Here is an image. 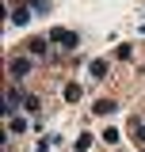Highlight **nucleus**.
<instances>
[{
    "label": "nucleus",
    "mask_w": 145,
    "mask_h": 152,
    "mask_svg": "<svg viewBox=\"0 0 145 152\" xmlns=\"http://www.w3.org/2000/svg\"><path fill=\"white\" fill-rule=\"evenodd\" d=\"M50 42H57V46H80V34L76 31H65V27H54L50 31Z\"/></svg>",
    "instance_id": "obj_1"
},
{
    "label": "nucleus",
    "mask_w": 145,
    "mask_h": 152,
    "mask_svg": "<svg viewBox=\"0 0 145 152\" xmlns=\"http://www.w3.org/2000/svg\"><path fill=\"white\" fill-rule=\"evenodd\" d=\"M12 23H16V27H27V23H31V12H27V4H23V0H19V4H12Z\"/></svg>",
    "instance_id": "obj_2"
},
{
    "label": "nucleus",
    "mask_w": 145,
    "mask_h": 152,
    "mask_svg": "<svg viewBox=\"0 0 145 152\" xmlns=\"http://www.w3.org/2000/svg\"><path fill=\"white\" fill-rule=\"evenodd\" d=\"M8 72H12V76H27V72H31V61H27V57H16V61L8 65Z\"/></svg>",
    "instance_id": "obj_3"
},
{
    "label": "nucleus",
    "mask_w": 145,
    "mask_h": 152,
    "mask_svg": "<svg viewBox=\"0 0 145 152\" xmlns=\"http://www.w3.org/2000/svg\"><path fill=\"white\" fill-rule=\"evenodd\" d=\"M92 110H95V114H115V110H118V103H115V99H99Z\"/></svg>",
    "instance_id": "obj_4"
},
{
    "label": "nucleus",
    "mask_w": 145,
    "mask_h": 152,
    "mask_svg": "<svg viewBox=\"0 0 145 152\" xmlns=\"http://www.w3.org/2000/svg\"><path fill=\"white\" fill-rule=\"evenodd\" d=\"M88 72L95 76V80H103V76H107V61H92V65H88Z\"/></svg>",
    "instance_id": "obj_5"
},
{
    "label": "nucleus",
    "mask_w": 145,
    "mask_h": 152,
    "mask_svg": "<svg viewBox=\"0 0 145 152\" xmlns=\"http://www.w3.org/2000/svg\"><path fill=\"white\" fill-rule=\"evenodd\" d=\"M80 99V84H65V103H76Z\"/></svg>",
    "instance_id": "obj_6"
},
{
    "label": "nucleus",
    "mask_w": 145,
    "mask_h": 152,
    "mask_svg": "<svg viewBox=\"0 0 145 152\" xmlns=\"http://www.w3.org/2000/svg\"><path fill=\"white\" fill-rule=\"evenodd\" d=\"M8 129H12V133H23V129H27V122H23V118H16V114H12V118H8Z\"/></svg>",
    "instance_id": "obj_7"
},
{
    "label": "nucleus",
    "mask_w": 145,
    "mask_h": 152,
    "mask_svg": "<svg viewBox=\"0 0 145 152\" xmlns=\"http://www.w3.org/2000/svg\"><path fill=\"white\" fill-rule=\"evenodd\" d=\"M88 145H92V137H88V133H80V137L72 141V148H76V152H84V148H88Z\"/></svg>",
    "instance_id": "obj_8"
},
{
    "label": "nucleus",
    "mask_w": 145,
    "mask_h": 152,
    "mask_svg": "<svg viewBox=\"0 0 145 152\" xmlns=\"http://www.w3.org/2000/svg\"><path fill=\"white\" fill-rule=\"evenodd\" d=\"M31 8H35L38 15H46V12H50V0H31Z\"/></svg>",
    "instance_id": "obj_9"
},
{
    "label": "nucleus",
    "mask_w": 145,
    "mask_h": 152,
    "mask_svg": "<svg viewBox=\"0 0 145 152\" xmlns=\"http://www.w3.org/2000/svg\"><path fill=\"white\" fill-rule=\"evenodd\" d=\"M46 42H50V38H35V42H31V53H46Z\"/></svg>",
    "instance_id": "obj_10"
},
{
    "label": "nucleus",
    "mask_w": 145,
    "mask_h": 152,
    "mask_svg": "<svg viewBox=\"0 0 145 152\" xmlns=\"http://www.w3.org/2000/svg\"><path fill=\"white\" fill-rule=\"evenodd\" d=\"M23 107H27L31 114H38V99H35V95H23Z\"/></svg>",
    "instance_id": "obj_11"
},
{
    "label": "nucleus",
    "mask_w": 145,
    "mask_h": 152,
    "mask_svg": "<svg viewBox=\"0 0 145 152\" xmlns=\"http://www.w3.org/2000/svg\"><path fill=\"white\" fill-rule=\"evenodd\" d=\"M38 152H50V145H46V141H38Z\"/></svg>",
    "instance_id": "obj_12"
}]
</instances>
